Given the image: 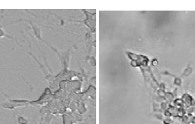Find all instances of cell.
<instances>
[{
	"label": "cell",
	"instance_id": "1",
	"mask_svg": "<svg viewBox=\"0 0 195 124\" xmlns=\"http://www.w3.org/2000/svg\"><path fill=\"white\" fill-rule=\"evenodd\" d=\"M18 122L19 124H27L28 123V121H27V120H25L23 117L22 116H19V118H18Z\"/></svg>",
	"mask_w": 195,
	"mask_h": 124
},
{
	"label": "cell",
	"instance_id": "2",
	"mask_svg": "<svg viewBox=\"0 0 195 124\" xmlns=\"http://www.w3.org/2000/svg\"><path fill=\"white\" fill-rule=\"evenodd\" d=\"M3 37H5V38H11V37H9L8 35H6L4 30H2V28L0 27V38H3Z\"/></svg>",
	"mask_w": 195,
	"mask_h": 124
}]
</instances>
